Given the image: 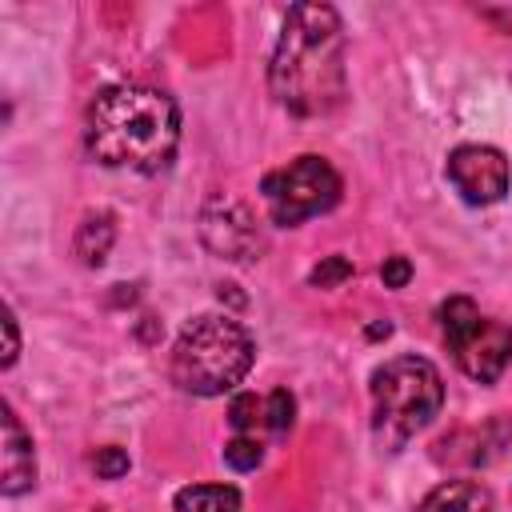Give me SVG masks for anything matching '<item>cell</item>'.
<instances>
[{"label":"cell","mask_w":512,"mask_h":512,"mask_svg":"<svg viewBox=\"0 0 512 512\" xmlns=\"http://www.w3.org/2000/svg\"><path fill=\"white\" fill-rule=\"evenodd\" d=\"M268 84L292 116H328L344 100V28L336 8L296 4L284 16Z\"/></svg>","instance_id":"1"},{"label":"cell","mask_w":512,"mask_h":512,"mask_svg":"<svg viewBox=\"0 0 512 512\" xmlns=\"http://www.w3.org/2000/svg\"><path fill=\"white\" fill-rule=\"evenodd\" d=\"M228 424L236 428V436H252L264 424V400H256L252 392H240L228 404Z\"/></svg>","instance_id":"13"},{"label":"cell","mask_w":512,"mask_h":512,"mask_svg":"<svg viewBox=\"0 0 512 512\" xmlns=\"http://www.w3.org/2000/svg\"><path fill=\"white\" fill-rule=\"evenodd\" d=\"M436 316H440V332L456 364L472 380L496 384L512 360V328L492 316H480V308L468 296H448Z\"/></svg>","instance_id":"5"},{"label":"cell","mask_w":512,"mask_h":512,"mask_svg":"<svg viewBox=\"0 0 512 512\" xmlns=\"http://www.w3.org/2000/svg\"><path fill=\"white\" fill-rule=\"evenodd\" d=\"M88 156L104 168L160 172L172 164L180 144V108L160 88L116 84L104 88L84 124Z\"/></svg>","instance_id":"2"},{"label":"cell","mask_w":512,"mask_h":512,"mask_svg":"<svg viewBox=\"0 0 512 512\" xmlns=\"http://www.w3.org/2000/svg\"><path fill=\"white\" fill-rule=\"evenodd\" d=\"M448 180L468 204H496L508 192V160L492 144H460L448 156Z\"/></svg>","instance_id":"8"},{"label":"cell","mask_w":512,"mask_h":512,"mask_svg":"<svg viewBox=\"0 0 512 512\" xmlns=\"http://www.w3.org/2000/svg\"><path fill=\"white\" fill-rule=\"evenodd\" d=\"M0 424H4V444H0V448H4V480H0V492H4V496H20V492H28V488L36 484L32 440H28V432L20 428L12 404H4Z\"/></svg>","instance_id":"9"},{"label":"cell","mask_w":512,"mask_h":512,"mask_svg":"<svg viewBox=\"0 0 512 512\" xmlns=\"http://www.w3.org/2000/svg\"><path fill=\"white\" fill-rule=\"evenodd\" d=\"M380 280H384V288H404L412 280V264L404 256H388L380 264Z\"/></svg>","instance_id":"18"},{"label":"cell","mask_w":512,"mask_h":512,"mask_svg":"<svg viewBox=\"0 0 512 512\" xmlns=\"http://www.w3.org/2000/svg\"><path fill=\"white\" fill-rule=\"evenodd\" d=\"M260 192H264V204H268L272 224L296 228V224H304V220L336 208L344 184H340V172L324 156H296L292 164L268 172L264 184H260Z\"/></svg>","instance_id":"6"},{"label":"cell","mask_w":512,"mask_h":512,"mask_svg":"<svg viewBox=\"0 0 512 512\" xmlns=\"http://www.w3.org/2000/svg\"><path fill=\"white\" fill-rule=\"evenodd\" d=\"M92 468H96L100 480H120L128 472V452L124 448H100L96 460H92Z\"/></svg>","instance_id":"17"},{"label":"cell","mask_w":512,"mask_h":512,"mask_svg":"<svg viewBox=\"0 0 512 512\" xmlns=\"http://www.w3.org/2000/svg\"><path fill=\"white\" fill-rule=\"evenodd\" d=\"M16 356H20V332H16V316H12V308H4V368H12L16 364Z\"/></svg>","instance_id":"19"},{"label":"cell","mask_w":512,"mask_h":512,"mask_svg":"<svg viewBox=\"0 0 512 512\" xmlns=\"http://www.w3.org/2000/svg\"><path fill=\"white\" fill-rule=\"evenodd\" d=\"M112 240H116L112 212H88L84 224L76 228V256H80L88 268H96V264H104Z\"/></svg>","instance_id":"12"},{"label":"cell","mask_w":512,"mask_h":512,"mask_svg":"<svg viewBox=\"0 0 512 512\" xmlns=\"http://www.w3.org/2000/svg\"><path fill=\"white\" fill-rule=\"evenodd\" d=\"M352 276V260L348 256H324L312 272H308V284L312 288H336V284H344Z\"/></svg>","instance_id":"16"},{"label":"cell","mask_w":512,"mask_h":512,"mask_svg":"<svg viewBox=\"0 0 512 512\" xmlns=\"http://www.w3.org/2000/svg\"><path fill=\"white\" fill-rule=\"evenodd\" d=\"M256 344L240 320L228 312H204L188 320L172 348V380L192 396H224L252 368Z\"/></svg>","instance_id":"3"},{"label":"cell","mask_w":512,"mask_h":512,"mask_svg":"<svg viewBox=\"0 0 512 512\" xmlns=\"http://www.w3.org/2000/svg\"><path fill=\"white\" fill-rule=\"evenodd\" d=\"M200 240L220 260H236V264L256 260L264 248V236L256 228L252 208L236 196H212L200 208Z\"/></svg>","instance_id":"7"},{"label":"cell","mask_w":512,"mask_h":512,"mask_svg":"<svg viewBox=\"0 0 512 512\" xmlns=\"http://www.w3.org/2000/svg\"><path fill=\"white\" fill-rule=\"evenodd\" d=\"M172 512H240V492L232 484H188L176 492Z\"/></svg>","instance_id":"11"},{"label":"cell","mask_w":512,"mask_h":512,"mask_svg":"<svg viewBox=\"0 0 512 512\" xmlns=\"http://www.w3.org/2000/svg\"><path fill=\"white\" fill-rule=\"evenodd\" d=\"M260 460H264V448L256 436H232L224 444V464L236 472H252V468H260Z\"/></svg>","instance_id":"14"},{"label":"cell","mask_w":512,"mask_h":512,"mask_svg":"<svg viewBox=\"0 0 512 512\" xmlns=\"http://www.w3.org/2000/svg\"><path fill=\"white\" fill-rule=\"evenodd\" d=\"M292 416H296L292 392H288V388H276V392L264 400V424H268L276 436H284V432L292 428Z\"/></svg>","instance_id":"15"},{"label":"cell","mask_w":512,"mask_h":512,"mask_svg":"<svg viewBox=\"0 0 512 512\" xmlns=\"http://www.w3.org/2000/svg\"><path fill=\"white\" fill-rule=\"evenodd\" d=\"M444 404V380L424 356H392L372 372V436L380 448L400 452L424 432Z\"/></svg>","instance_id":"4"},{"label":"cell","mask_w":512,"mask_h":512,"mask_svg":"<svg viewBox=\"0 0 512 512\" xmlns=\"http://www.w3.org/2000/svg\"><path fill=\"white\" fill-rule=\"evenodd\" d=\"M416 512H496V500L480 480H448L432 488Z\"/></svg>","instance_id":"10"}]
</instances>
